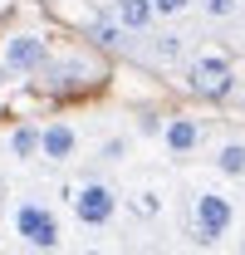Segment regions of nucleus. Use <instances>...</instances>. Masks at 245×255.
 I'll list each match as a JSON object with an SVG mask.
<instances>
[{
  "label": "nucleus",
  "mask_w": 245,
  "mask_h": 255,
  "mask_svg": "<svg viewBox=\"0 0 245 255\" xmlns=\"http://www.w3.org/2000/svg\"><path fill=\"white\" fill-rule=\"evenodd\" d=\"M186 89H191L196 98H206V103L231 98L236 94V64H231V54H221V49L196 54V59L186 64Z\"/></svg>",
  "instance_id": "obj_2"
},
{
  "label": "nucleus",
  "mask_w": 245,
  "mask_h": 255,
  "mask_svg": "<svg viewBox=\"0 0 245 255\" xmlns=\"http://www.w3.org/2000/svg\"><path fill=\"white\" fill-rule=\"evenodd\" d=\"M152 59H157V64H177V59H182V34H172V30H167V34H157Z\"/></svg>",
  "instance_id": "obj_12"
},
{
  "label": "nucleus",
  "mask_w": 245,
  "mask_h": 255,
  "mask_svg": "<svg viewBox=\"0 0 245 255\" xmlns=\"http://www.w3.org/2000/svg\"><path fill=\"white\" fill-rule=\"evenodd\" d=\"M89 39H93V44H103V49H118V44H122V25H118V20H93V25H89Z\"/></svg>",
  "instance_id": "obj_11"
},
{
  "label": "nucleus",
  "mask_w": 245,
  "mask_h": 255,
  "mask_svg": "<svg viewBox=\"0 0 245 255\" xmlns=\"http://www.w3.org/2000/svg\"><path fill=\"white\" fill-rule=\"evenodd\" d=\"M231 226H236V201H231L226 191L201 187L191 196V241H196L201 251L221 246V241L231 236Z\"/></svg>",
  "instance_id": "obj_1"
},
{
  "label": "nucleus",
  "mask_w": 245,
  "mask_h": 255,
  "mask_svg": "<svg viewBox=\"0 0 245 255\" xmlns=\"http://www.w3.org/2000/svg\"><path fill=\"white\" fill-rule=\"evenodd\" d=\"M127 157V137H108L103 142V162H122Z\"/></svg>",
  "instance_id": "obj_15"
},
{
  "label": "nucleus",
  "mask_w": 245,
  "mask_h": 255,
  "mask_svg": "<svg viewBox=\"0 0 245 255\" xmlns=\"http://www.w3.org/2000/svg\"><path fill=\"white\" fill-rule=\"evenodd\" d=\"M216 172L221 177H231V182H245V142L241 137H226L221 147H216Z\"/></svg>",
  "instance_id": "obj_9"
},
{
  "label": "nucleus",
  "mask_w": 245,
  "mask_h": 255,
  "mask_svg": "<svg viewBox=\"0 0 245 255\" xmlns=\"http://www.w3.org/2000/svg\"><path fill=\"white\" fill-rule=\"evenodd\" d=\"M241 108H245V94H241Z\"/></svg>",
  "instance_id": "obj_17"
},
{
  "label": "nucleus",
  "mask_w": 245,
  "mask_h": 255,
  "mask_svg": "<svg viewBox=\"0 0 245 255\" xmlns=\"http://www.w3.org/2000/svg\"><path fill=\"white\" fill-rule=\"evenodd\" d=\"M15 236H20L30 251H59L64 231H59L54 206H44V201H20V206H15Z\"/></svg>",
  "instance_id": "obj_3"
},
{
  "label": "nucleus",
  "mask_w": 245,
  "mask_h": 255,
  "mask_svg": "<svg viewBox=\"0 0 245 255\" xmlns=\"http://www.w3.org/2000/svg\"><path fill=\"white\" fill-rule=\"evenodd\" d=\"M152 10L162 15V20H172V15H182V10H191V0H152Z\"/></svg>",
  "instance_id": "obj_14"
},
{
  "label": "nucleus",
  "mask_w": 245,
  "mask_h": 255,
  "mask_svg": "<svg viewBox=\"0 0 245 255\" xmlns=\"http://www.w3.org/2000/svg\"><path fill=\"white\" fill-rule=\"evenodd\" d=\"M89 255H98V251H89Z\"/></svg>",
  "instance_id": "obj_18"
},
{
  "label": "nucleus",
  "mask_w": 245,
  "mask_h": 255,
  "mask_svg": "<svg viewBox=\"0 0 245 255\" xmlns=\"http://www.w3.org/2000/svg\"><path fill=\"white\" fill-rule=\"evenodd\" d=\"M39 137H44V128H34V123H20L15 132H10V157H20V162L39 157Z\"/></svg>",
  "instance_id": "obj_10"
},
{
  "label": "nucleus",
  "mask_w": 245,
  "mask_h": 255,
  "mask_svg": "<svg viewBox=\"0 0 245 255\" xmlns=\"http://www.w3.org/2000/svg\"><path fill=\"white\" fill-rule=\"evenodd\" d=\"M79 152V132L69 123H44V137H39V157L44 162H69Z\"/></svg>",
  "instance_id": "obj_7"
},
{
  "label": "nucleus",
  "mask_w": 245,
  "mask_h": 255,
  "mask_svg": "<svg viewBox=\"0 0 245 255\" xmlns=\"http://www.w3.org/2000/svg\"><path fill=\"white\" fill-rule=\"evenodd\" d=\"M201 142H206V123L201 118H191V113H172L167 123H162V147H167V157H191V152H201Z\"/></svg>",
  "instance_id": "obj_6"
},
{
  "label": "nucleus",
  "mask_w": 245,
  "mask_h": 255,
  "mask_svg": "<svg viewBox=\"0 0 245 255\" xmlns=\"http://www.w3.org/2000/svg\"><path fill=\"white\" fill-rule=\"evenodd\" d=\"M241 255H245V246H241Z\"/></svg>",
  "instance_id": "obj_19"
},
{
  "label": "nucleus",
  "mask_w": 245,
  "mask_h": 255,
  "mask_svg": "<svg viewBox=\"0 0 245 255\" xmlns=\"http://www.w3.org/2000/svg\"><path fill=\"white\" fill-rule=\"evenodd\" d=\"M74 216L79 226H108L118 216V191L108 187V182H84V187H74Z\"/></svg>",
  "instance_id": "obj_4"
},
{
  "label": "nucleus",
  "mask_w": 245,
  "mask_h": 255,
  "mask_svg": "<svg viewBox=\"0 0 245 255\" xmlns=\"http://www.w3.org/2000/svg\"><path fill=\"white\" fill-rule=\"evenodd\" d=\"M137 211H142V216H157V211H162L157 191H137Z\"/></svg>",
  "instance_id": "obj_16"
},
{
  "label": "nucleus",
  "mask_w": 245,
  "mask_h": 255,
  "mask_svg": "<svg viewBox=\"0 0 245 255\" xmlns=\"http://www.w3.org/2000/svg\"><path fill=\"white\" fill-rule=\"evenodd\" d=\"M113 20H118L122 30L142 34V30H152L157 10H152V0H118V5H113Z\"/></svg>",
  "instance_id": "obj_8"
},
{
  "label": "nucleus",
  "mask_w": 245,
  "mask_h": 255,
  "mask_svg": "<svg viewBox=\"0 0 245 255\" xmlns=\"http://www.w3.org/2000/svg\"><path fill=\"white\" fill-rule=\"evenodd\" d=\"M201 15L206 20H231V15H241V0H201Z\"/></svg>",
  "instance_id": "obj_13"
},
{
  "label": "nucleus",
  "mask_w": 245,
  "mask_h": 255,
  "mask_svg": "<svg viewBox=\"0 0 245 255\" xmlns=\"http://www.w3.org/2000/svg\"><path fill=\"white\" fill-rule=\"evenodd\" d=\"M0 59H5V74H44L49 44L39 34H10L5 49H0Z\"/></svg>",
  "instance_id": "obj_5"
}]
</instances>
